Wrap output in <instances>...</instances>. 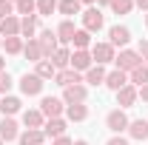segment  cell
I'll list each match as a JSON object with an SVG mask.
<instances>
[{"label": "cell", "instance_id": "d6986e66", "mask_svg": "<svg viewBox=\"0 0 148 145\" xmlns=\"http://www.w3.org/2000/svg\"><path fill=\"white\" fill-rule=\"evenodd\" d=\"M43 142H46V134L40 128H26L17 137V145H43Z\"/></svg>", "mask_w": 148, "mask_h": 145}, {"label": "cell", "instance_id": "d4e9b609", "mask_svg": "<svg viewBox=\"0 0 148 145\" xmlns=\"http://www.w3.org/2000/svg\"><path fill=\"white\" fill-rule=\"evenodd\" d=\"M128 83L131 85H137V88H143L148 83V63H140L134 71H128Z\"/></svg>", "mask_w": 148, "mask_h": 145}, {"label": "cell", "instance_id": "6da1fadb", "mask_svg": "<svg viewBox=\"0 0 148 145\" xmlns=\"http://www.w3.org/2000/svg\"><path fill=\"white\" fill-rule=\"evenodd\" d=\"M17 85H20V94H23V97H40V94H43V85H46V80H40L34 71H32V74L26 71L17 80Z\"/></svg>", "mask_w": 148, "mask_h": 145}, {"label": "cell", "instance_id": "2e32d148", "mask_svg": "<svg viewBox=\"0 0 148 145\" xmlns=\"http://www.w3.org/2000/svg\"><path fill=\"white\" fill-rule=\"evenodd\" d=\"M125 85H128V74H125V71L114 68V71H108V74H106V88H111L114 94H117L120 88H125Z\"/></svg>", "mask_w": 148, "mask_h": 145}, {"label": "cell", "instance_id": "ee69618b", "mask_svg": "<svg viewBox=\"0 0 148 145\" xmlns=\"http://www.w3.org/2000/svg\"><path fill=\"white\" fill-rule=\"evenodd\" d=\"M97 3H100V6H111L114 0H97Z\"/></svg>", "mask_w": 148, "mask_h": 145}, {"label": "cell", "instance_id": "3957f363", "mask_svg": "<svg viewBox=\"0 0 148 145\" xmlns=\"http://www.w3.org/2000/svg\"><path fill=\"white\" fill-rule=\"evenodd\" d=\"M80 20H83V29L86 31H100L103 26H106V17H103V12L97 9V6H88L86 12H80Z\"/></svg>", "mask_w": 148, "mask_h": 145}, {"label": "cell", "instance_id": "f6af8a7d", "mask_svg": "<svg viewBox=\"0 0 148 145\" xmlns=\"http://www.w3.org/2000/svg\"><path fill=\"white\" fill-rule=\"evenodd\" d=\"M74 145H88V142H86V140H77V142H74Z\"/></svg>", "mask_w": 148, "mask_h": 145}, {"label": "cell", "instance_id": "4dcf8cb0", "mask_svg": "<svg viewBox=\"0 0 148 145\" xmlns=\"http://www.w3.org/2000/svg\"><path fill=\"white\" fill-rule=\"evenodd\" d=\"M74 49H80V51H88L91 49V31H86V29H77V34H74Z\"/></svg>", "mask_w": 148, "mask_h": 145}, {"label": "cell", "instance_id": "ac0fdd59", "mask_svg": "<svg viewBox=\"0 0 148 145\" xmlns=\"http://www.w3.org/2000/svg\"><path fill=\"white\" fill-rule=\"evenodd\" d=\"M43 134H46V137H51V140H60V137H66V120H63V117H54V120H49V122L43 125Z\"/></svg>", "mask_w": 148, "mask_h": 145}, {"label": "cell", "instance_id": "bcb514c9", "mask_svg": "<svg viewBox=\"0 0 148 145\" xmlns=\"http://www.w3.org/2000/svg\"><path fill=\"white\" fill-rule=\"evenodd\" d=\"M145 29H148V14H145Z\"/></svg>", "mask_w": 148, "mask_h": 145}, {"label": "cell", "instance_id": "8d00e7d4", "mask_svg": "<svg viewBox=\"0 0 148 145\" xmlns=\"http://www.w3.org/2000/svg\"><path fill=\"white\" fill-rule=\"evenodd\" d=\"M137 54L143 57V63H148V40H140L137 43Z\"/></svg>", "mask_w": 148, "mask_h": 145}, {"label": "cell", "instance_id": "f35d334b", "mask_svg": "<svg viewBox=\"0 0 148 145\" xmlns=\"http://www.w3.org/2000/svg\"><path fill=\"white\" fill-rule=\"evenodd\" d=\"M140 100H143V103H145V105H148V83H145V85H143V88H140Z\"/></svg>", "mask_w": 148, "mask_h": 145}, {"label": "cell", "instance_id": "83f0119b", "mask_svg": "<svg viewBox=\"0 0 148 145\" xmlns=\"http://www.w3.org/2000/svg\"><path fill=\"white\" fill-rule=\"evenodd\" d=\"M34 74L40 77V80H54L57 68H54L51 60H40V63H34Z\"/></svg>", "mask_w": 148, "mask_h": 145}, {"label": "cell", "instance_id": "8fae6325", "mask_svg": "<svg viewBox=\"0 0 148 145\" xmlns=\"http://www.w3.org/2000/svg\"><path fill=\"white\" fill-rule=\"evenodd\" d=\"M0 114H3V117L23 114V100H20V97H14V94H6V97H0Z\"/></svg>", "mask_w": 148, "mask_h": 145}, {"label": "cell", "instance_id": "836d02e7", "mask_svg": "<svg viewBox=\"0 0 148 145\" xmlns=\"http://www.w3.org/2000/svg\"><path fill=\"white\" fill-rule=\"evenodd\" d=\"M131 9H134V0H114L111 3V12L114 14H128Z\"/></svg>", "mask_w": 148, "mask_h": 145}, {"label": "cell", "instance_id": "7dc6e473", "mask_svg": "<svg viewBox=\"0 0 148 145\" xmlns=\"http://www.w3.org/2000/svg\"><path fill=\"white\" fill-rule=\"evenodd\" d=\"M0 46H3V37H0Z\"/></svg>", "mask_w": 148, "mask_h": 145}, {"label": "cell", "instance_id": "30bf717a", "mask_svg": "<svg viewBox=\"0 0 148 145\" xmlns=\"http://www.w3.org/2000/svg\"><path fill=\"white\" fill-rule=\"evenodd\" d=\"M17 137H20L17 120H14V117H3V120H0V140H3V142H17Z\"/></svg>", "mask_w": 148, "mask_h": 145}, {"label": "cell", "instance_id": "4316f807", "mask_svg": "<svg viewBox=\"0 0 148 145\" xmlns=\"http://www.w3.org/2000/svg\"><path fill=\"white\" fill-rule=\"evenodd\" d=\"M20 37L34 40L37 37V17H20Z\"/></svg>", "mask_w": 148, "mask_h": 145}, {"label": "cell", "instance_id": "484cf974", "mask_svg": "<svg viewBox=\"0 0 148 145\" xmlns=\"http://www.w3.org/2000/svg\"><path fill=\"white\" fill-rule=\"evenodd\" d=\"M49 60L54 63V68H57V71H60V68H69V66H71V51H69L66 46H60V49H57V51L49 57Z\"/></svg>", "mask_w": 148, "mask_h": 145}, {"label": "cell", "instance_id": "cb8c5ba5", "mask_svg": "<svg viewBox=\"0 0 148 145\" xmlns=\"http://www.w3.org/2000/svg\"><path fill=\"white\" fill-rule=\"evenodd\" d=\"M23 57L32 60V63L46 60V57H43V49H40V43H37V37H34V40H26V46H23Z\"/></svg>", "mask_w": 148, "mask_h": 145}, {"label": "cell", "instance_id": "7a4b0ae2", "mask_svg": "<svg viewBox=\"0 0 148 145\" xmlns=\"http://www.w3.org/2000/svg\"><path fill=\"white\" fill-rule=\"evenodd\" d=\"M91 60H94V66H106V63H114L117 60V49L111 46L108 40L106 43H91Z\"/></svg>", "mask_w": 148, "mask_h": 145}, {"label": "cell", "instance_id": "d6a6232c", "mask_svg": "<svg viewBox=\"0 0 148 145\" xmlns=\"http://www.w3.org/2000/svg\"><path fill=\"white\" fill-rule=\"evenodd\" d=\"M60 0H37V17H49L51 12H57Z\"/></svg>", "mask_w": 148, "mask_h": 145}, {"label": "cell", "instance_id": "60d3db41", "mask_svg": "<svg viewBox=\"0 0 148 145\" xmlns=\"http://www.w3.org/2000/svg\"><path fill=\"white\" fill-rule=\"evenodd\" d=\"M134 6H137V9H143V12H148V0H134Z\"/></svg>", "mask_w": 148, "mask_h": 145}, {"label": "cell", "instance_id": "e575fe53", "mask_svg": "<svg viewBox=\"0 0 148 145\" xmlns=\"http://www.w3.org/2000/svg\"><path fill=\"white\" fill-rule=\"evenodd\" d=\"M12 85H14L12 74H9V71H3V74H0V97H6V94L12 91Z\"/></svg>", "mask_w": 148, "mask_h": 145}, {"label": "cell", "instance_id": "b9f144b4", "mask_svg": "<svg viewBox=\"0 0 148 145\" xmlns=\"http://www.w3.org/2000/svg\"><path fill=\"white\" fill-rule=\"evenodd\" d=\"M77 3H80V6H94L97 0H77Z\"/></svg>", "mask_w": 148, "mask_h": 145}, {"label": "cell", "instance_id": "e0dca14e", "mask_svg": "<svg viewBox=\"0 0 148 145\" xmlns=\"http://www.w3.org/2000/svg\"><path fill=\"white\" fill-rule=\"evenodd\" d=\"M128 137L131 140H137V142H145L148 140V120H131L128 122Z\"/></svg>", "mask_w": 148, "mask_h": 145}, {"label": "cell", "instance_id": "681fc988", "mask_svg": "<svg viewBox=\"0 0 148 145\" xmlns=\"http://www.w3.org/2000/svg\"><path fill=\"white\" fill-rule=\"evenodd\" d=\"M14 3H17V0H14Z\"/></svg>", "mask_w": 148, "mask_h": 145}, {"label": "cell", "instance_id": "603a6c76", "mask_svg": "<svg viewBox=\"0 0 148 145\" xmlns=\"http://www.w3.org/2000/svg\"><path fill=\"white\" fill-rule=\"evenodd\" d=\"M54 34H57V40H60V43H71L74 34H77V26H74V20H63V23L54 29Z\"/></svg>", "mask_w": 148, "mask_h": 145}, {"label": "cell", "instance_id": "d590c367", "mask_svg": "<svg viewBox=\"0 0 148 145\" xmlns=\"http://www.w3.org/2000/svg\"><path fill=\"white\" fill-rule=\"evenodd\" d=\"M14 14V0H0V20Z\"/></svg>", "mask_w": 148, "mask_h": 145}, {"label": "cell", "instance_id": "277c9868", "mask_svg": "<svg viewBox=\"0 0 148 145\" xmlns=\"http://www.w3.org/2000/svg\"><path fill=\"white\" fill-rule=\"evenodd\" d=\"M128 114L123 108H114V111H108L106 114V128H108L111 134H123V131H128Z\"/></svg>", "mask_w": 148, "mask_h": 145}, {"label": "cell", "instance_id": "7c38bea8", "mask_svg": "<svg viewBox=\"0 0 148 145\" xmlns=\"http://www.w3.org/2000/svg\"><path fill=\"white\" fill-rule=\"evenodd\" d=\"M91 66H94L91 51H80V49H74V51H71V66H69V68H74V71H80V74H86Z\"/></svg>", "mask_w": 148, "mask_h": 145}, {"label": "cell", "instance_id": "ffe728a7", "mask_svg": "<svg viewBox=\"0 0 148 145\" xmlns=\"http://www.w3.org/2000/svg\"><path fill=\"white\" fill-rule=\"evenodd\" d=\"M0 37H3V40H6V37H20V17L17 14L0 20Z\"/></svg>", "mask_w": 148, "mask_h": 145}, {"label": "cell", "instance_id": "ba28073f", "mask_svg": "<svg viewBox=\"0 0 148 145\" xmlns=\"http://www.w3.org/2000/svg\"><path fill=\"white\" fill-rule=\"evenodd\" d=\"M114 63H117V68H120V71L128 74V71H134V68L143 63V57L137 54V51H131V49H123V51L117 54V60H114Z\"/></svg>", "mask_w": 148, "mask_h": 145}, {"label": "cell", "instance_id": "74e56055", "mask_svg": "<svg viewBox=\"0 0 148 145\" xmlns=\"http://www.w3.org/2000/svg\"><path fill=\"white\" fill-rule=\"evenodd\" d=\"M106 145H128V140H125V137H120V134H114Z\"/></svg>", "mask_w": 148, "mask_h": 145}, {"label": "cell", "instance_id": "9a60e30c", "mask_svg": "<svg viewBox=\"0 0 148 145\" xmlns=\"http://www.w3.org/2000/svg\"><path fill=\"white\" fill-rule=\"evenodd\" d=\"M20 122L26 128H40L43 131V125H46V117L40 114V108H26L23 114H20Z\"/></svg>", "mask_w": 148, "mask_h": 145}, {"label": "cell", "instance_id": "f1b7e54d", "mask_svg": "<svg viewBox=\"0 0 148 145\" xmlns=\"http://www.w3.org/2000/svg\"><path fill=\"white\" fill-rule=\"evenodd\" d=\"M57 12L63 14V20H71L74 14H80V3L77 0H60L57 3Z\"/></svg>", "mask_w": 148, "mask_h": 145}, {"label": "cell", "instance_id": "52a82bcc", "mask_svg": "<svg viewBox=\"0 0 148 145\" xmlns=\"http://www.w3.org/2000/svg\"><path fill=\"white\" fill-rule=\"evenodd\" d=\"M63 111H66V103H63L60 97H43V100H40V114L49 117V120L60 117Z\"/></svg>", "mask_w": 148, "mask_h": 145}, {"label": "cell", "instance_id": "ab89813d", "mask_svg": "<svg viewBox=\"0 0 148 145\" xmlns=\"http://www.w3.org/2000/svg\"><path fill=\"white\" fill-rule=\"evenodd\" d=\"M51 145H74V142H71V140H69V137H60V140H54V142H51Z\"/></svg>", "mask_w": 148, "mask_h": 145}, {"label": "cell", "instance_id": "4fadbf2b", "mask_svg": "<svg viewBox=\"0 0 148 145\" xmlns=\"http://www.w3.org/2000/svg\"><path fill=\"white\" fill-rule=\"evenodd\" d=\"M54 83L60 85V88L80 85V83H83V74H80V71H74V68H60V71L54 74Z\"/></svg>", "mask_w": 148, "mask_h": 145}, {"label": "cell", "instance_id": "f546056e", "mask_svg": "<svg viewBox=\"0 0 148 145\" xmlns=\"http://www.w3.org/2000/svg\"><path fill=\"white\" fill-rule=\"evenodd\" d=\"M14 12L23 14V17H37V0H17Z\"/></svg>", "mask_w": 148, "mask_h": 145}, {"label": "cell", "instance_id": "5b68a950", "mask_svg": "<svg viewBox=\"0 0 148 145\" xmlns=\"http://www.w3.org/2000/svg\"><path fill=\"white\" fill-rule=\"evenodd\" d=\"M66 105H77V103H86L88 100V85L86 83H80V85H69V88H63V97H60Z\"/></svg>", "mask_w": 148, "mask_h": 145}, {"label": "cell", "instance_id": "c3c4849f", "mask_svg": "<svg viewBox=\"0 0 148 145\" xmlns=\"http://www.w3.org/2000/svg\"><path fill=\"white\" fill-rule=\"evenodd\" d=\"M0 145H6V142H3V140H0Z\"/></svg>", "mask_w": 148, "mask_h": 145}, {"label": "cell", "instance_id": "7402d4cb", "mask_svg": "<svg viewBox=\"0 0 148 145\" xmlns=\"http://www.w3.org/2000/svg\"><path fill=\"white\" fill-rule=\"evenodd\" d=\"M66 120H69V122H83V120H88V105H86V103L66 105Z\"/></svg>", "mask_w": 148, "mask_h": 145}, {"label": "cell", "instance_id": "44dd1931", "mask_svg": "<svg viewBox=\"0 0 148 145\" xmlns=\"http://www.w3.org/2000/svg\"><path fill=\"white\" fill-rule=\"evenodd\" d=\"M106 68H103V66H91V68H88V71L83 74V83H86V85H106Z\"/></svg>", "mask_w": 148, "mask_h": 145}, {"label": "cell", "instance_id": "9c48e42d", "mask_svg": "<svg viewBox=\"0 0 148 145\" xmlns=\"http://www.w3.org/2000/svg\"><path fill=\"white\" fill-rule=\"evenodd\" d=\"M108 43L114 46V49H117V46L125 49V46L131 43V29H128V26H120V23L111 26V29H108Z\"/></svg>", "mask_w": 148, "mask_h": 145}, {"label": "cell", "instance_id": "5bb4252c", "mask_svg": "<svg viewBox=\"0 0 148 145\" xmlns=\"http://www.w3.org/2000/svg\"><path fill=\"white\" fill-rule=\"evenodd\" d=\"M137 100H140V88H137V85H131V83L125 85V88H120V91H117V105H120L123 111H125V108H131Z\"/></svg>", "mask_w": 148, "mask_h": 145}, {"label": "cell", "instance_id": "1f68e13d", "mask_svg": "<svg viewBox=\"0 0 148 145\" xmlns=\"http://www.w3.org/2000/svg\"><path fill=\"white\" fill-rule=\"evenodd\" d=\"M23 46H26V40H23V37H6V40H3L6 54H23Z\"/></svg>", "mask_w": 148, "mask_h": 145}, {"label": "cell", "instance_id": "7bdbcfd3", "mask_svg": "<svg viewBox=\"0 0 148 145\" xmlns=\"http://www.w3.org/2000/svg\"><path fill=\"white\" fill-rule=\"evenodd\" d=\"M6 71V60H3V57H0V74Z\"/></svg>", "mask_w": 148, "mask_h": 145}, {"label": "cell", "instance_id": "8992f818", "mask_svg": "<svg viewBox=\"0 0 148 145\" xmlns=\"http://www.w3.org/2000/svg\"><path fill=\"white\" fill-rule=\"evenodd\" d=\"M37 43H40V49H43V57H46V60L60 49V40H57V34L51 31V29H43V31L37 34Z\"/></svg>", "mask_w": 148, "mask_h": 145}]
</instances>
